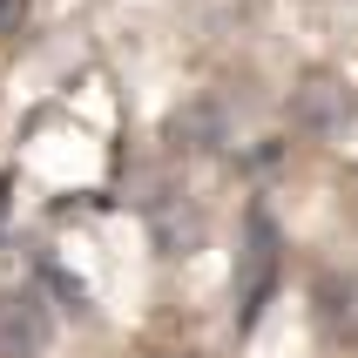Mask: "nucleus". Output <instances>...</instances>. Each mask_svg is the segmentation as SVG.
Listing matches in <instances>:
<instances>
[{
	"mask_svg": "<svg viewBox=\"0 0 358 358\" xmlns=\"http://www.w3.org/2000/svg\"><path fill=\"white\" fill-rule=\"evenodd\" d=\"M271 284H278V230H271L264 210H250V237H243V257H237V304H243V324L264 311Z\"/></svg>",
	"mask_w": 358,
	"mask_h": 358,
	"instance_id": "f257e3e1",
	"label": "nucleus"
},
{
	"mask_svg": "<svg viewBox=\"0 0 358 358\" xmlns=\"http://www.w3.org/2000/svg\"><path fill=\"white\" fill-rule=\"evenodd\" d=\"M291 122L304 136H338L352 122V88L338 75H304V88L291 95Z\"/></svg>",
	"mask_w": 358,
	"mask_h": 358,
	"instance_id": "f03ea898",
	"label": "nucleus"
},
{
	"mask_svg": "<svg viewBox=\"0 0 358 358\" xmlns=\"http://www.w3.org/2000/svg\"><path fill=\"white\" fill-rule=\"evenodd\" d=\"M48 352V304L34 291H0V358H41Z\"/></svg>",
	"mask_w": 358,
	"mask_h": 358,
	"instance_id": "7ed1b4c3",
	"label": "nucleus"
},
{
	"mask_svg": "<svg viewBox=\"0 0 358 358\" xmlns=\"http://www.w3.org/2000/svg\"><path fill=\"white\" fill-rule=\"evenodd\" d=\"M20 20H27V0H0V34H14Z\"/></svg>",
	"mask_w": 358,
	"mask_h": 358,
	"instance_id": "20e7f679",
	"label": "nucleus"
}]
</instances>
